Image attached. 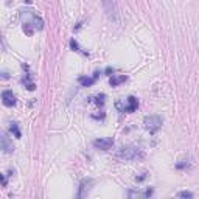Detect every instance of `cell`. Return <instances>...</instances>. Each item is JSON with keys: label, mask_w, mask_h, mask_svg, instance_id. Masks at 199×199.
<instances>
[{"label": "cell", "mask_w": 199, "mask_h": 199, "mask_svg": "<svg viewBox=\"0 0 199 199\" xmlns=\"http://www.w3.org/2000/svg\"><path fill=\"white\" fill-rule=\"evenodd\" d=\"M22 83L27 86V89L28 90H34L36 89V84L34 83H31V78H30V75H25V78L22 80Z\"/></svg>", "instance_id": "12"}, {"label": "cell", "mask_w": 199, "mask_h": 199, "mask_svg": "<svg viewBox=\"0 0 199 199\" xmlns=\"http://www.w3.org/2000/svg\"><path fill=\"white\" fill-rule=\"evenodd\" d=\"M70 48L73 50V52H81V50H80V45H78V42L75 41V39H72V41H70Z\"/></svg>", "instance_id": "16"}, {"label": "cell", "mask_w": 199, "mask_h": 199, "mask_svg": "<svg viewBox=\"0 0 199 199\" xmlns=\"http://www.w3.org/2000/svg\"><path fill=\"white\" fill-rule=\"evenodd\" d=\"M118 156L121 159H124V160H137V159H142L145 154H143L142 149L137 148V146H124V148L120 149Z\"/></svg>", "instance_id": "2"}, {"label": "cell", "mask_w": 199, "mask_h": 199, "mask_svg": "<svg viewBox=\"0 0 199 199\" xmlns=\"http://www.w3.org/2000/svg\"><path fill=\"white\" fill-rule=\"evenodd\" d=\"M92 185H93V181H92L90 178H86V179H83V181H81V184H80L78 197H86V196L89 194V191H90Z\"/></svg>", "instance_id": "6"}, {"label": "cell", "mask_w": 199, "mask_h": 199, "mask_svg": "<svg viewBox=\"0 0 199 199\" xmlns=\"http://www.w3.org/2000/svg\"><path fill=\"white\" fill-rule=\"evenodd\" d=\"M143 194H145V196H151V194H153V188H148Z\"/></svg>", "instance_id": "20"}, {"label": "cell", "mask_w": 199, "mask_h": 199, "mask_svg": "<svg viewBox=\"0 0 199 199\" xmlns=\"http://www.w3.org/2000/svg\"><path fill=\"white\" fill-rule=\"evenodd\" d=\"M0 184H2L3 187H6V185H8V181H6V178L3 176V174H0Z\"/></svg>", "instance_id": "19"}, {"label": "cell", "mask_w": 199, "mask_h": 199, "mask_svg": "<svg viewBox=\"0 0 199 199\" xmlns=\"http://www.w3.org/2000/svg\"><path fill=\"white\" fill-rule=\"evenodd\" d=\"M114 72H115V70H114L112 67H107V68H106V73H107V75H111V73H114Z\"/></svg>", "instance_id": "21"}, {"label": "cell", "mask_w": 199, "mask_h": 199, "mask_svg": "<svg viewBox=\"0 0 199 199\" xmlns=\"http://www.w3.org/2000/svg\"><path fill=\"white\" fill-rule=\"evenodd\" d=\"M104 98H106V95H104V93H101V95H96L95 103H96L98 106H103V104H104Z\"/></svg>", "instance_id": "15"}, {"label": "cell", "mask_w": 199, "mask_h": 199, "mask_svg": "<svg viewBox=\"0 0 199 199\" xmlns=\"http://www.w3.org/2000/svg\"><path fill=\"white\" fill-rule=\"evenodd\" d=\"M93 146L98 149H103V151H107L114 146V139L112 137H104V139H96L93 140Z\"/></svg>", "instance_id": "5"}, {"label": "cell", "mask_w": 199, "mask_h": 199, "mask_svg": "<svg viewBox=\"0 0 199 199\" xmlns=\"http://www.w3.org/2000/svg\"><path fill=\"white\" fill-rule=\"evenodd\" d=\"M103 6H104V11L107 13L109 19L117 20V6H115L114 0H103Z\"/></svg>", "instance_id": "7"}, {"label": "cell", "mask_w": 199, "mask_h": 199, "mask_svg": "<svg viewBox=\"0 0 199 199\" xmlns=\"http://www.w3.org/2000/svg\"><path fill=\"white\" fill-rule=\"evenodd\" d=\"M137 107H139V99L135 98V96H129L128 98V104L124 106V109H123V112H135L137 111Z\"/></svg>", "instance_id": "9"}, {"label": "cell", "mask_w": 199, "mask_h": 199, "mask_svg": "<svg viewBox=\"0 0 199 199\" xmlns=\"http://www.w3.org/2000/svg\"><path fill=\"white\" fill-rule=\"evenodd\" d=\"M190 165V160L188 159H182L179 163H176V168L178 170H182V168H185V166H188Z\"/></svg>", "instance_id": "14"}, {"label": "cell", "mask_w": 199, "mask_h": 199, "mask_svg": "<svg viewBox=\"0 0 199 199\" xmlns=\"http://www.w3.org/2000/svg\"><path fill=\"white\" fill-rule=\"evenodd\" d=\"M0 149H3V153L11 154L14 151V145L11 139L6 135V132H0Z\"/></svg>", "instance_id": "4"}, {"label": "cell", "mask_w": 199, "mask_h": 199, "mask_svg": "<svg viewBox=\"0 0 199 199\" xmlns=\"http://www.w3.org/2000/svg\"><path fill=\"white\" fill-rule=\"evenodd\" d=\"M20 17H22L23 23H28V25H31V27H34L37 30L44 28V20L41 17H37L33 11H20Z\"/></svg>", "instance_id": "3"}, {"label": "cell", "mask_w": 199, "mask_h": 199, "mask_svg": "<svg viewBox=\"0 0 199 199\" xmlns=\"http://www.w3.org/2000/svg\"><path fill=\"white\" fill-rule=\"evenodd\" d=\"M10 129H11V132L14 134L16 139H20V131H19V126H17L16 123H11V128H10Z\"/></svg>", "instance_id": "13"}, {"label": "cell", "mask_w": 199, "mask_h": 199, "mask_svg": "<svg viewBox=\"0 0 199 199\" xmlns=\"http://www.w3.org/2000/svg\"><path fill=\"white\" fill-rule=\"evenodd\" d=\"M2 101L6 107H13V106H16V96L11 90H5L2 93Z\"/></svg>", "instance_id": "8"}, {"label": "cell", "mask_w": 199, "mask_h": 199, "mask_svg": "<svg viewBox=\"0 0 199 199\" xmlns=\"http://www.w3.org/2000/svg\"><path fill=\"white\" fill-rule=\"evenodd\" d=\"M78 83L83 86V87H90L93 83H95V80H93V76L90 78V76H80L78 78Z\"/></svg>", "instance_id": "11"}, {"label": "cell", "mask_w": 199, "mask_h": 199, "mask_svg": "<svg viewBox=\"0 0 199 199\" xmlns=\"http://www.w3.org/2000/svg\"><path fill=\"white\" fill-rule=\"evenodd\" d=\"M126 81V76L124 75H114V76L109 80V84L112 86V87H117L118 84H121V83H124Z\"/></svg>", "instance_id": "10"}, {"label": "cell", "mask_w": 199, "mask_h": 199, "mask_svg": "<svg viewBox=\"0 0 199 199\" xmlns=\"http://www.w3.org/2000/svg\"><path fill=\"white\" fill-rule=\"evenodd\" d=\"M179 197H187V199H191V197H193V193H190V191H181V193H179Z\"/></svg>", "instance_id": "18"}, {"label": "cell", "mask_w": 199, "mask_h": 199, "mask_svg": "<svg viewBox=\"0 0 199 199\" xmlns=\"http://www.w3.org/2000/svg\"><path fill=\"white\" fill-rule=\"evenodd\" d=\"M162 123H163V120H162L160 115H146V117L143 118L145 129L149 131V134H156V132L160 129Z\"/></svg>", "instance_id": "1"}, {"label": "cell", "mask_w": 199, "mask_h": 199, "mask_svg": "<svg viewBox=\"0 0 199 199\" xmlns=\"http://www.w3.org/2000/svg\"><path fill=\"white\" fill-rule=\"evenodd\" d=\"M23 31H25V34L31 36V34H33V28H31V25H28V23H23Z\"/></svg>", "instance_id": "17"}]
</instances>
